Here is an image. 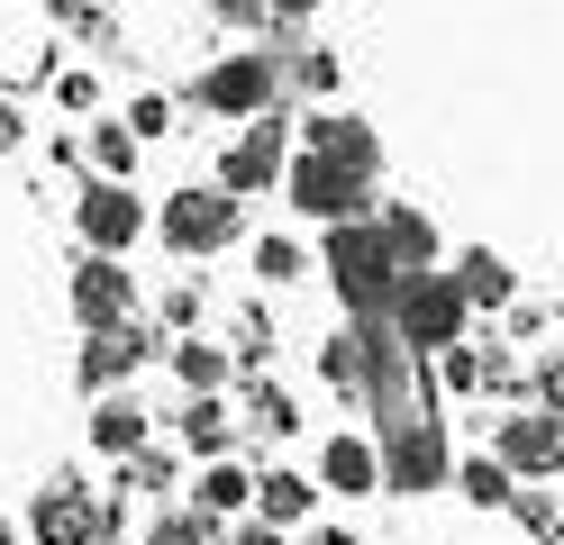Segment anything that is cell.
<instances>
[{"label": "cell", "instance_id": "30", "mask_svg": "<svg viewBox=\"0 0 564 545\" xmlns=\"http://www.w3.org/2000/svg\"><path fill=\"white\" fill-rule=\"evenodd\" d=\"M510 519H519L528 536H564V500H555V491H528V482H519V500H510Z\"/></svg>", "mask_w": 564, "mask_h": 545}, {"label": "cell", "instance_id": "24", "mask_svg": "<svg viewBox=\"0 0 564 545\" xmlns=\"http://www.w3.org/2000/svg\"><path fill=\"white\" fill-rule=\"evenodd\" d=\"M437 391H446V400H474V391H491V355H482L474 337L437 346Z\"/></svg>", "mask_w": 564, "mask_h": 545}, {"label": "cell", "instance_id": "26", "mask_svg": "<svg viewBox=\"0 0 564 545\" xmlns=\"http://www.w3.org/2000/svg\"><path fill=\"white\" fill-rule=\"evenodd\" d=\"M246 418H256V436H292L301 410H292V391L264 382V373H246Z\"/></svg>", "mask_w": 564, "mask_h": 545}, {"label": "cell", "instance_id": "13", "mask_svg": "<svg viewBox=\"0 0 564 545\" xmlns=\"http://www.w3.org/2000/svg\"><path fill=\"white\" fill-rule=\"evenodd\" d=\"M301 145H319V155H337V164H356L365 182H382V137H373V119H356V109H310L301 119Z\"/></svg>", "mask_w": 564, "mask_h": 545}, {"label": "cell", "instance_id": "6", "mask_svg": "<svg viewBox=\"0 0 564 545\" xmlns=\"http://www.w3.org/2000/svg\"><path fill=\"white\" fill-rule=\"evenodd\" d=\"M28 536L37 545H119V500H100L91 482L55 472L37 491V509H28Z\"/></svg>", "mask_w": 564, "mask_h": 545}, {"label": "cell", "instance_id": "34", "mask_svg": "<svg viewBox=\"0 0 564 545\" xmlns=\"http://www.w3.org/2000/svg\"><path fill=\"white\" fill-rule=\"evenodd\" d=\"M528 400H546V410L564 418V346H546V355H538V391H528Z\"/></svg>", "mask_w": 564, "mask_h": 545}, {"label": "cell", "instance_id": "31", "mask_svg": "<svg viewBox=\"0 0 564 545\" xmlns=\"http://www.w3.org/2000/svg\"><path fill=\"white\" fill-rule=\"evenodd\" d=\"M200 309H209V301H200V282H192V273H173V291H164V327L183 337V327H200Z\"/></svg>", "mask_w": 564, "mask_h": 545}, {"label": "cell", "instance_id": "11", "mask_svg": "<svg viewBox=\"0 0 564 545\" xmlns=\"http://www.w3.org/2000/svg\"><path fill=\"white\" fill-rule=\"evenodd\" d=\"M137 363H155V327H137V318H119V327H83L74 382H83V391H119Z\"/></svg>", "mask_w": 564, "mask_h": 545}, {"label": "cell", "instance_id": "27", "mask_svg": "<svg viewBox=\"0 0 564 545\" xmlns=\"http://www.w3.org/2000/svg\"><path fill=\"white\" fill-rule=\"evenodd\" d=\"M137 145H147V137H137L128 119H91V164H100V173L128 182V173H137Z\"/></svg>", "mask_w": 564, "mask_h": 545}, {"label": "cell", "instance_id": "8", "mask_svg": "<svg viewBox=\"0 0 564 545\" xmlns=\"http://www.w3.org/2000/svg\"><path fill=\"white\" fill-rule=\"evenodd\" d=\"M446 482H455V446H446L437 410L410 418V427H382V491L429 500V491H446Z\"/></svg>", "mask_w": 564, "mask_h": 545}, {"label": "cell", "instance_id": "3", "mask_svg": "<svg viewBox=\"0 0 564 545\" xmlns=\"http://www.w3.org/2000/svg\"><path fill=\"white\" fill-rule=\"evenodd\" d=\"M192 100L209 109V119H256V109H273L282 100V46H228V55H209Z\"/></svg>", "mask_w": 564, "mask_h": 545}, {"label": "cell", "instance_id": "38", "mask_svg": "<svg viewBox=\"0 0 564 545\" xmlns=\"http://www.w3.org/2000/svg\"><path fill=\"white\" fill-rule=\"evenodd\" d=\"M19 145H28V109L0 91V155H19Z\"/></svg>", "mask_w": 564, "mask_h": 545}, {"label": "cell", "instance_id": "21", "mask_svg": "<svg viewBox=\"0 0 564 545\" xmlns=\"http://www.w3.org/2000/svg\"><path fill=\"white\" fill-rule=\"evenodd\" d=\"M319 382L337 391V400H365V327L346 318L337 337H319Z\"/></svg>", "mask_w": 564, "mask_h": 545}, {"label": "cell", "instance_id": "1", "mask_svg": "<svg viewBox=\"0 0 564 545\" xmlns=\"http://www.w3.org/2000/svg\"><path fill=\"white\" fill-rule=\"evenodd\" d=\"M319 264H328V291L346 301V318H392L401 309V264H392V246H382L373 209L365 218H337Z\"/></svg>", "mask_w": 564, "mask_h": 545}, {"label": "cell", "instance_id": "2", "mask_svg": "<svg viewBox=\"0 0 564 545\" xmlns=\"http://www.w3.org/2000/svg\"><path fill=\"white\" fill-rule=\"evenodd\" d=\"M155 237L183 254V264H192V254H228L246 237V200L228 192V182H183V192H164Z\"/></svg>", "mask_w": 564, "mask_h": 545}, {"label": "cell", "instance_id": "14", "mask_svg": "<svg viewBox=\"0 0 564 545\" xmlns=\"http://www.w3.org/2000/svg\"><path fill=\"white\" fill-rule=\"evenodd\" d=\"M147 436H155V410H147L128 382H119V391H91V446L110 455V464H128Z\"/></svg>", "mask_w": 564, "mask_h": 545}, {"label": "cell", "instance_id": "5", "mask_svg": "<svg viewBox=\"0 0 564 545\" xmlns=\"http://www.w3.org/2000/svg\"><path fill=\"white\" fill-rule=\"evenodd\" d=\"M401 337L419 355H437L455 337H474V301H465V282H455V264H429V273H401Z\"/></svg>", "mask_w": 564, "mask_h": 545}, {"label": "cell", "instance_id": "23", "mask_svg": "<svg viewBox=\"0 0 564 545\" xmlns=\"http://www.w3.org/2000/svg\"><path fill=\"white\" fill-rule=\"evenodd\" d=\"M455 491H465L474 509H510L519 500V472L501 455H455Z\"/></svg>", "mask_w": 564, "mask_h": 545}, {"label": "cell", "instance_id": "39", "mask_svg": "<svg viewBox=\"0 0 564 545\" xmlns=\"http://www.w3.org/2000/svg\"><path fill=\"white\" fill-rule=\"evenodd\" d=\"M301 545H365V536H356V527H310Z\"/></svg>", "mask_w": 564, "mask_h": 545}, {"label": "cell", "instance_id": "29", "mask_svg": "<svg viewBox=\"0 0 564 545\" xmlns=\"http://www.w3.org/2000/svg\"><path fill=\"white\" fill-rule=\"evenodd\" d=\"M147 545H219V519L192 500V509H164V519L147 527Z\"/></svg>", "mask_w": 564, "mask_h": 545}, {"label": "cell", "instance_id": "7", "mask_svg": "<svg viewBox=\"0 0 564 545\" xmlns=\"http://www.w3.org/2000/svg\"><path fill=\"white\" fill-rule=\"evenodd\" d=\"M282 164H292V100L256 109V119H237L228 155H219V182L246 200V192H282Z\"/></svg>", "mask_w": 564, "mask_h": 545}, {"label": "cell", "instance_id": "35", "mask_svg": "<svg viewBox=\"0 0 564 545\" xmlns=\"http://www.w3.org/2000/svg\"><path fill=\"white\" fill-rule=\"evenodd\" d=\"M55 100H64V109H83V119H91V109H100V73H55Z\"/></svg>", "mask_w": 564, "mask_h": 545}, {"label": "cell", "instance_id": "19", "mask_svg": "<svg viewBox=\"0 0 564 545\" xmlns=\"http://www.w3.org/2000/svg\"><path fill=\"white\" fill-rule=\"evenodd\" d=\"M173 436H183L200 464H209V455H237V418H228V400H219V391H192L183 410H173Z\"/></svg>", "mask_w": 564, "mask_h": 545}, {"label": "cell", "instance_id": "33", "mask_svg": "<svg viewBox=\"0 0 564 545\" xmlns=\"http://www.w3.org/2000/svg\"><path fill=\"white\" fill-rule=\"evenodd\" d=\"M128 128H137V137H164V128H173V100H164V91H137V100H128Z\"/></svg>", "mask_w": 564, "mask_h": 545}, {"label": "cell", "instance_id": "12", "mask_svg": "<svg viewBox=\"0 0 564 545\" xmlns=\"http://www.w3.org/2000/svg\"><path fill=\"white\" fill-rule=\"evenodd\" d=\"M74 318H83V327L137 318V282H128L119 254H91V246H83V264H74Z\"/></svg>", "mask_w": 564, "mask_h": 545}, {"label": "cell", "instance_id": "17", "mask_svg": "<svg viewBox=\"0 0 564 545\" xmlns=\"http://www.w3.org/2000/svg\"><path fill=\"white\" fill-rule=\"evenodd\" d=\"M373 228H382V246H392V264H401V273H429V264H437V218H429V209L382 200V209H373Z\"/></svg>", "mask_w": 564, "mask_h": 545}, {"label": "cell", "instance_id": "28", "mask_svg": "<svg viewBox=\"0 0 564 545\" xmlns=\"http://www.w3.org/2000/svg\"><path fill=\"white\" fill-rule=\"evenodd\" d=\"M301 273H310V254H301L292 237H256V282H264V291H292Z\"/></svg>", "mask_w": 564, "mask_h": 545}, {"label": "cell", "instance_id": "15", "mask_svg": "<svg viewBox=\"0 0 564 545\" xmlns=\"http://www.w3.org/2000/svg\"><path fill=\"white\" fill-rule=\"evenodd\" d=\"M319 491L328 500L382 491V436H328V446H319Z\"/></svg>", "mask_w": 564, "mask_h": 545}, {"label": "cell", "instance_id": "20", "mask_svg": "<svg viewBox=\"0 0 564 545\" xmlns=\"http://www.w3.org/2000/svg\"><path fill=\"white\" fill-rule=\"evenodd\" d=\"M192 500L209 509V519H246V509H256V472H246L237 455H209L200 482H192Z\"/></svg>", "mask_w": 564, "mask_h": 545}, {"label": "cell", "instance_id": "9", "mask_svg": "<svg viewBox=\"0 0 564 545\" xmlns=\"http://www.w3.org/2000/svg\"><path fill=\"white\" fill-rule=\"evenodd\" d=\"M491 455H501L519 482H564V418L546 400H519V410H501V427H491Z\"/></svg>", "mask_w": 564, "mask_h": 545}, {"label": "cell", "instance_id": "36", "mask_svg": "<svg viewBox=\"0 0 564 545\" xmlns=\"http://www.w3.org/2000/svg\"><path fill=\"white\" fill-rule=\"evenodd\" d=\"M310 19H319V0H264V28H282V36H301Z\"/></svg>", "mask_w": 564, "mask_h": 545}, {"label": "cell", "instance_id": "10", "mask_svg": "<svg viewBox=\"0 0 564 545\" xmlns=\"http://www.w3.org/2000/svg\"><path fill=\"white\" fill-rule=\"evenodd\" d=\"M147 228H155V209L137 200L119 173H100V182H83V192H74V237H83L91 254H128Z\"/></svg>", "mask_w": 564, "mask_h": 545}, {"label": "cell", "instance_id": "41", "mask_svg": "<svg viewBox=\"0 0 564 545\" xmlns=\"http://www.w3.org/2000/svg\"><path fill=\"white\" fill-rule=\"evenodd\" d=\"M155 10H173V0H155Z\"/></svg>", "mask_w": 564, "mask_h": 545}, {"label": "cell", "instance_id": "4", "mask_svg": "<svg viewBox=\"0 0 564 545\" xmlns=\"http://www.w3.org/2000/svg\"><path fill=\"white\" fill-rule=\"evenodd\" d=\"M282 200H292V218H319V228H337V218H365L373 209V182L356 164L319 155V145H301L292 164H282Z\"/></svg>", "mask_w": 564, "mask_h": 545}, {"label": "cell", "instance_id": "42", "mask_svg": "<svg viewBox=\"0 0 564 545\" xmlns=\"http://www.w3.org/2000/svg\"><path fill=\"white\" fill-rule=\"evenodd\" d=\"M555 318H564V309H555Z\"/></svg>", "mask_w": 564, "mask_h": 545}, {"label": "cell", "instance_id": "43", "mask_svg": "<svg viewBox=\"0 0 564 545\" xmlns=\"http://www.w3.org/2000/svg\"><path fill=\"white\" fill-rule=\"evenodd\" d=\"M555 500H564V491H555Z\"/></svg>", "mask_w": 564, "mask_h": 545}, {"label": "cell", "instance_id": "40", "mask_svg": "<svg viewBox=\"0 0 564 545\" xmlns=\"http://www.w3.org/2000/svg\"><path fill=\"white\" fill-rule=\"evenodd\" d=\"M0 545H19V527H10V519H0Z\"/></svg>", "mask_w": 564, "mask_h": 545}, {"label": "cell", "instance_id": "16", "mask_svg": "<svg viewBox=\"0 0 564 545\" xmlns=\"http://www.w3.org/2000/svg\"><path fill=\"white\" fill-rule=\"evenodd\" d=\"M256 519H273V527H310V519H319V472L264 464V472H256Z\"/></svg>", "mask_w": 564, "mask_h": 545}, {"label": "cell", "instance_id": "32", "mask_svg": "<svg viewBox=\"0 0 564 545\" xmlns=\"http://www.w3.org/2000/svg\"><path fill=\"white\" fill-rule=\"evenodd\" d=\"M228 545H301V527H273V519L246 509V519H228Z\"/></svg>", "mask_w": 564, "mask_h": 545}, {"label": "cell", "instance_id": "25", "mask_svg": "<svg viewBox=\"0 0 564 545\" xmlns=\"http://www.w3.org/2000/svg\"><path fill=\"white\" fill-rule=\"evenodd\" d=\"M173 472H183V436H173V446H155V436H147V446L128 455V491L164 500V491H173Z\"/></svg>", "mask_w": 564, "mask_h": 545}, {"label": "cell", "instance_id": "22", "mask_svg": "<svg viewBox=\"0 0 564 545\" xmlns=\"http://www.w3.org/2000/svg\"><path fill=\"white\" fill-rule=\"evenodd\" d=\"M164 363H173V382H183V391H219L237 355H219V346H209V337H192V327H183V337L164 346Z\"/></svg>", "mask_w": 564, "mask_h": 545}, {"label": "cell", "instance_id": "37", "mask_svg": "<svg viewBox=\"0 0 564 545\" xmlns=\"http://www.w3.org/2000/svg\"><path fill=\"white\" fill-rule=\"evenodd\" d=\"M219 28H264V0H200Z\"/></svg>", "mask_w": 564, "mask_h": 545}, {"label": "cell", "instance_id": "18", "mask_svg": "<svg viewBox=\"0 0 564 545\" xmlns=\"http://www.w3.org/2000/svg\"><path fill=\"white\" fill-rule=\"evenodd\" d=\"M455 282H465L474 318H501V309L519 301V273H510V264H501L491 246H465V254H455Z\"/></svg>", "mask_w": 564, "mask_h": 545}]
</instances>
